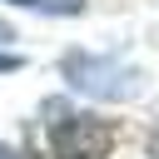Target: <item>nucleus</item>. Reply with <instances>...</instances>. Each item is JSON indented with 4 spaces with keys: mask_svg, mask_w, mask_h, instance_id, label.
<instances>
[{
    "mask_svg": "<svg viewBox=\"0 0 159 159\" xmlns=\"http://www.w3.org/2000/svg\"><path fill=\"white\" fill-rule=\"evenodd\" d=\"M50 154L55 159H104L109 144H114V129L99 119V114H75V109H60L50 104Z\"/></svg>",
    "mask_w": 159,
    "mask_h": 159,
    "instance_id": "1",
    "label": "nucleus"
},
{
    "mask_svg": "<svg viewBox=\"0 0 159 159\" xmlns=\"http://www.w3.org/2000/svg\"><path fill=\"white\" fill-rule=\"evenodd\" d=\"M65 80H70L75 89L94 94V99H134L139 84H144L139 70H129V65H119V60H104V55H84V50L65 55Z\"/></svg>",
    "mask_w": 159,
    "mask_h": 159,
    "instance_id": "2",
    "label": "nucleus"
},
{
    "mask_svg": "<svg viewBox=\"0 0 159 159\" xmlns=\"http://www.w3.org/2000/svg\"><path fill=\"white\" fill-rule=\"evenodd\" d=\"M10 5H25V10H45V15H80L84 0H10Z\"/></svg>",
    "mask_w": 159,
    "mask_h": 159,
    "instance_id": "3",
    "label": "nucleus"
},
{
    "mask_svg": "<svg viewBox=\"0 0 159 159\" xmlns=\"http://www.w3.org/2000/svg\"><path fill=\"white\" fill-rule=\"evenodd\" d=\"M0 159H30V154H20V149H10V144H0Z\"/></svg>",
    "mask_w": 159,
    "mask_h": 159,
    "instance_id": "4",
    "label": "nucleus"
},
{
    "mask_svg": "<svg viewBox=\"0 0 159 159\" xmlns=\"http://www.w3.org/2000/svg\"><path fill=\"white\" fill-rule=\"evenodd\" d=\"M10 35H15V30H10V25H0V40H10Z\"/></svg>",
    "mask_w": 159,
    "mask_h": 159,
    "instance_id": "5",
    "label": "nucleus"
}]
</instances>
